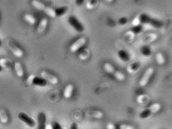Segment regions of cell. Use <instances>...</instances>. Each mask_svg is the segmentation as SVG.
Masks as SVG:
<instances>
[{
  "instance_id": "cell-29",
  "label": "cell",
  "mask_w": 172,
  "mask_h": 129,
  "mask_svg": "<svg viewBox=\"0 0 172 129\" xmlns=\"http://www.w3.org/2000/svg\"><path fill=\"white\" fill-rule=\"evenodd\" d=\"M69 129H79V126L77 123L75 122L72 123Z\"/></svg>"
},
{
  "instance_id": "cell-17",
  "label": "cell",
  "mask_w": 172,
  "mask_h": 129,
  "mask_svg": "<svg viewBox=\"0 0 172 129\" xmlns=\"http://www.w3.org/2000/svg\"><path fill=\"white\" fill-rule=\"evenodd\" d=\"M68 7L67 6H64L58 7L55 10L56 16H61L64 15L68 12Z\"/></svg>"
},
{
  "instance_id": "cell-3",
  "label": "cell",
  "mask_w": 172,
  "mask_h": 129,
  "mask_svg": "<svg viewBox=\"0 0 172 129\" xmlns=\"http://www.w3.org/2000/svg\"><path fill=\"white\" fill-rule=\"evenodd\" d=\"M18 119L30 128H34L37 125L35 121L31 117L24 112H21L18 115Z\"/></svg>"
},
{
  "instance_id": "cell-22",
  "label": "cell",
  "mask_w": 172,
  "mask_h": 129,
  "mask_svg": "<svg viewBox=\"0 0 172 129\" xmlns=\"http://www.w3.org/2000/svg\"><path fill=\"white\" fill-rule=\"evenodd\" d=\"M90 52L88 49H86L80 52L79 54V58L82 60H86L89 57Z\"/></svg>"
},
{
  "instance_id": "cell-30",
  "label": "cell",
  "mask_w": 172,
  "mask_h": 129,
  "mask_svg": "<svg viewBox=\"0 0 172 129\" xmlns=\"http://www.w3.org/2000/svg\"><path fill=\"white\" fill-rule=\"evenodd\" d=\"M107 129H116L115 125L113 123H110L107 125Z\"/></svg>"
},
{
  "instance_id": "cell-12",
  "label": "cell",
  "mask_w": 172,
  "mask_h": 129,
  "mask_svg": "<svg viewBox=\"0 0 172 129\" xmlns=\"http://www.w3.org/2000/svg\"><path fill=\"white\" fill-rule=\"evenodd\" d=\"M86 115L88 117L97 119H100L103 117V113L101 111L97 110H90L87 111Z\"/></svg>"
},
{
  "instance_id": "cell-20",
  "label": "cell",
  "mask_w": 172,
  "mask_h": 129,
  "mask_svg": "<svg viewBox=\"0 0 172 129\" xmlns=\"http://www.w3.org/2000/svg\"><path fill=\"white\" fill-rule=\"evenodd\" d=\"M155 59H156V62L159 64L161 65L165 63V57L163 54L160 52H158L156 54L155 56Z\"/></svg>"
},
{
  "instance_id": "cell-31",
  "label": "cell",
  "mask_w": 172,
  "mask_h": 129,
  "mask_svg": "<svg viewBox=\"0 0 172 129\" xmlns=\"http://www.w3.org/2000/svg\"><path fill=\"white\" fill-rule=\"evenodd\" d=\"M76 3L77 5H81V4H83V2L84 1H76Z\"/></svg>"
},
{
  "instance_id": "cell-26",
  "label": "cell",
  "mask_w": 172,
  "mask_h": 129,
  "mask_svg": "<svg viewBox=\"0 0 172 129\" xmlns=\"http://www.w3.org/2000/svg\"><path fill=\"white\" fill-rule=\"evenodd\" d=\"M51 126L52 129H63L62 125L57 122H53Z\"/></svg>"
},
{
  "instance_id": "cell-13",
  "label": "cell",
  "mask_w": 172,
  "mask_h": 129,
  "mask_svg": "<svg viewBox=\"0 0 172 129\" xmlns=\"http://www.w3.org/2000/svg\"><path fill=\"white\" fill-rule=\"evenodd\" d=\"M14 65L16 75L19 77H23L24 75V69L21 64L19 62H16Z\"/></svg>"
},
{
  "instance_id": "cell-15",
  "label": "cell",
  "mask_w": 172,
  "mask_h": 129,
  "mask_svg": "<svg viewBox=\"0 0 172 129\" xmlns=\"http://www.w3.org/2000/svg\"><path fill=\"white\" fill-rule=\"evenodd\" d=\"M9 117L6 111L3 109H0V121L3 124H6L9 122Z\"/></svg>"
},
{
  "instance_id": "cell-6",
  "label": "cell",
  "mask_w": 172,
  "mask_h": 129,
  "mask_svg": "<svg viewBox=\"0 0 172 129\" xmlns=\"http://www.w3.org/2000/svg\"><path fill=\"white\" fill-rule=\"evenodd\" d=\"M154 71L153 68L152 67H149L146 70L139 83L141 87H144L146 86L153 75Z\"/></svg>"
},
{
  "instance_id": "cell-9",
  "label": "cell",
  "mask_w": 172,
  "mask_h": 129,
  "mask_svg": "<svg viewBox=\"0 0 172 129\" xmlns=\"http://www.w3.org/2000/svg\"><path fill=\"white\" fill-rule=\"evenodd\" d=\"M74 87L73 84H69L66 86L63 90V95L65 98H70L73 95Z\"/></svg>"
},
{
  "instance_id": "cell-27",
  "label": "cell",
  "mask_w": 172,
  "mask_h": 129,
  "mask_svg": "<svg viewBox=\"0 0 172 129\" xmlns=\"http://www.w3.org/2000/svg\"><path fill=\"white\" fill-rule=\"evenodd\" d=\"M140 23V20L139 16H137L133 20L132 24L134 26H137L139 25Z\"/></svg>"
},
{
  "instance_id": "cell-24",
  "label": "cell",
  "mask_w": 172,
  "mask_h": 129,
  "mask_svg": "<svg viewBox=\"0 0 172 129\" xmlns=\"http://www.w3.org/2000/svg\"><path fill=\"white\" fill-rule=\"evenodd\" d=\"M10 61L9 60L6 58H2L0 59V65L2 68L7 67L8 66V63Z\"/></svg>"
},
{
  "instance_id": "cell-23",
  "label": "cell",
  "mask_w": 172,
  "mask_h": 129,
  "mask_svg": "<svg viewBox=\"0 0 172 129\" xmlns=\"http://www.w3.org/2000/svg\"><path fill=\"white\" fill-rule=\"evenodd\" d=\"M98 4V1H89L86 3V6L88 9H92Z\"/></svg>"
},
{
  "instance_id": "cell-10",
  "label": "cell",
  "mask_w": 172,
  "mask_h": 129,
  "mask_svg": "<svg viewBox=\"0 0 172 129\" xmlns=\"http://www.w3.org/2000/svg\"><path fill=\"white\" fill-rule=\"evenodd\" d=\"M48 24V20L45 18L41 19L39 22L37 28L38 34H41L45 31Z\"/></svg>"
},
{
  "instance_id": "cell-16",
  "label": "cell",
  "mask_w": 172,
  "mask_h": 129,
  "mask_svg": "<svg viewBox=\"0 0 172 129\" xmlns=\"http://www.w3.org/2000/svg\"><path fill=\"white\" fill-rule=\"evenodd\" d=\"M24 20L32 25H34L37 21L35 16L30 13H26L23 16Z\"/></svg>"
},
{
  "instance_id": "cell-33",
  "label": "cell",
  "mask_w": 172,
  "mask_h": 129,
  "mask_svg": "<svg viewBox=\"0 0 172 129\" xmlns=\"http://www.w3.org/2000/svg\"><path fill=\"white\" fill-rule=\"evenodd\" d=\"M2 44L1 41V40H0V46H1Z\"/></svg>"
},
{
  "instance_id": "cell-1",
  "label": "cell",
  "mask_w": 172,
  "mask_h": 129,
  "mask_svg": "<svg viewBox=\"0 0 172 129\" xmlns=\"http://www.w3.org/2000/svg\"><path fill=\"white\" fill-rule=\"evenodd\" d=\"M161 108V105L159 103H155L152 104L149 107L141 111L139 114V117L141 119H147L152 114L158 112Z\"/></svg>"
},
{
  "instance_id": "cell-21",
  "label": "cell",
  "mask_w": 172,
  "mask_h": 129,
  "mask_svg": "<svg viewBox=\"0 0 172 129\" xmlns=\"http://www.w3.org/2000/svg\"><path fill=\"white\" fill-rule=\"evenodd\" d=\"M115 78L119 81H122L125 78V76L122 72L119 71H116L113 75Z\"/></svg>"
},
{
  "instance_id": "cell-11",
  "label": "cell",
  "mask_w": 172,
  "mask_h": 129,
  "mask_svg": "<svg viewBox=\"0 0 172 129\" xmlns=\"http://www.w3.org/2000/svg\"><path fill=\"white\" fill-rule=\"evenodd\" d=\"M32 84L36 86L44 87L47 86L48 82L42 78L35 76L33 79Z\"/></svg>"
},
{
  "instance_id": "cell-19",
  "label": "cell",
  "mask_w": 172,
  "mask_h": 129,
  "mask_svg": "<svg viewBox=\"0 0 172 129\" xmlns=\"http://www.w3.org/2000/svg\"><path fill=\"white\" fill-rule=\"evenodd\" d=\"M44 11L47 16L50 17L54 18L56 16L55 10L50 7H46Z\"/></svg>"
},
{
  "instance_id": "cell-5",
  "label": "cell",
  "mask_w": 172,
  "mask_h": 129,
  "mask_svg": "<svg viewBox=\"0 0 172 129\" xmlns=\"http://www.w3.org/2000/svg\"><path fill=\"white\" fill-rule=\"evenodd\" d=\"M87 42V40L84 37H80L71 44L69 49L72 53H75L84 46Z\"/></svg>"
},
{
  "instance_id": "cell-2",
  "label": "cell",
  "mask_w": 172,
  "mask_h": 129,
  "mask_svg": "<svg viewBox=\"0 0 172 129\" xmlns=\"http://www.w3.org/2000/svg\"><path fill=\"white\" fill-rule=\"evenodd\" d=\"M7 46L14 56L18 58H21L24 56V52L19 46L11 40H8L6 43Z\"/></svg>"
},
{
  "instance_id": "cell-8",
  "label": "cell",
  "mask_w": 172,
  "mask_h": 129,
  "mask_svg": "<svg viewBox=\"0 0 172 129\" xmlns=\"http://www.w3.org/2000/svg\"><path fill=\"white\" fill-rule=\"evenodd\" d=\"M47 116L43 112L39 113L38 116V129H47Z\"/></svg>"
},
{
  "instance_id": "cell-4",
  "label": "cell",
  "mask_w": 172,
  "mask_h": 129,
  "mask_svg": "<svg viewBox=\"0 0 172 129\" xmlns=\"http://www.w3.org/2000/svg\"><path fill=\"white\" fill-rule=\"evenodd\" d=\"M68 23L77 31L82 33L84 30V27L78 19L74 16H71L68 19Z\"/></svg>"
},
{
  "instance_id": "cell-18",
  "label": "cell",
  "mask_w": 172,
  "mask_h": 129,
  "mask_svg": "<svg viewBox=\"0 0 172 129\" xmlns=\"http://www.w3.org/2000/svg\"><path fill=\"white\" fill-rule=\"evenodd\" d=\"M103 68L105 72L108 74L113 75L116 71L114 67L109 63H105L103 65Z\"/></svg>"
},
{
  "instance_id": "cell-7",
  "label": "cell",
  "mask_w": 172,
  "mask_h": 129,
  "mask_svg": "<svg viewBox=\"0 0 172 129\" xmlns=\"http://www.w3.org/2000/svg\"><path fill=\"white\" fill-rule=\"evenodd\" d=\"M40 75L41 78L53 85H56L59 82V79L56 76L48 71L45 70L41 71Z\"/></svg>"
},
{
  "instance_id": "cell-14",
  "label": "cell",
  "mask_w": 172,
  "mask_h": 129,
  "mask_svg": "<svg viewBox=\"0 0 172 129\" xmlns=\"http://www.w3.org/2000/svg\"><path fill=\"white\" fill-rule=\"evenodd\" d=\"M31 4L35 9L40 11H44L46 7L43 3L37 0L32 1Z\"/></svg>"
},
{
  "instance_id": "cell-32",
  "label": "cell",
  "mask_w": 172,
  "mask_h": 129,
  "mask_svg": "<svg viewBox=\"0 0 172 129\" xmlns=\"http://www.w3.org/2000/svg\"><path fill=\"white\" fill-rule=\"evenodd\" d=\"M2 69H3V68L1 67V66L0 65V72H2Z\"/></svg>"
},
{
  "instance_id": "cell-25",
  "label": "cell",
  "mask_w": 172,
  "mask_h": 129,
  "mask_svg": "<svg viewBox=\"0 0 172 129\" xmlns=\"http://www.w3.org/2000/svg\"><path fill=\"white\" fill-rule=\"evenodd\" d=\"M119 129H134V128L131 125L122 124L119 125Z\"/></svg>"
},
{
  "instance_id": "cell-28",
  "label": "cell",
  "mask_w": 172,
  "mask_h": 129,
  "mask_svg": "<svg viewBox=\"0 0 172 129\" xmlns=\"http://www.w3.org/2000/svg\"><path fill=\"white\" fill-rule=\"evenodd\" d=\"M35 76V75H31L28 77L26 80V83L27 84L30 85L32 84L33 79H34Z\"/></svg>"
}]
</instances>
